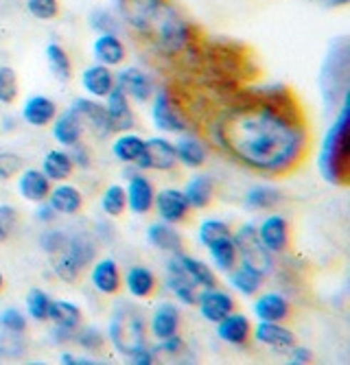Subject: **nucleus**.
<instances>
[{
    "label": "nucleus",
    "instance_id": "4468645a",
    "mask_svg": "<svg viewBox=\"0 0 350 365\" xmlns=\"http://www.w3.org/2000/svg\"><path fill=\"white\" fill-rule=\"evenodd\" d=\"M125 197H127V208L134 215H149L153 210V199H155L153 182L143 173L130 175L125 186Z\"/></svg>",
    "mask_w": 350,
    "mask_h": 365
},
{
    "label": "nucleus",
    "instance_id": "f704fd0d",
    "mask_svg": "<svg viewBox=\"0 0 350 365\" xmlns=\"http://www.w3.org/2000/svg\"><path fill=\"white\" fill-rule=\"evenodd\" d=\"M48 319L55 324V328L75 330V328L81 324L83 313H81V309H79L75 302H71V300H51Z\"/></svg>",
    "mask_w": 350,
    "mask_h": 365
},
{
    "label": "nucleus",
    "instance_id": "4c0bfd02",
    "mask_svg": "<svg viewBox=\"0 0 350 365\" xmlns=\"http://www.w3.org/2000/svg\"><path fill=\"white\" fill-rule=\"evenodd\" d=\"M61 254H66L79 269H86L88 264H92L94 258H97V245H94L92 237L77 235V237L68 239V245H66V250H63Z\"/></svg>",
    "mask_w": 350,
    "mask_h": 365
},
{
    "label": "nucleus",
    "instance_id": "5701e85b",
    "mask_svg": "<svg viewBox=\"0 0 350 365\" xmlns=\"http://www.w3.org/2000/svg\"><path fill=\"white\" fill-rule=\"evenodd\" d=\"M79 81H81V88L86 90V94L92 98H105L112 92V88L116 86V77H114L112 68H108L103 63H92L88 68H83Z\"/></svg>",
    "mask_w": 350,
    "mask_h": 365
},
{
    "label": "nucleus",
    "instance_id": "603ef678",
    "mask_svg": "<svg viewBox=\"0 0 350 365\" xmlns=\"http://www.w3.org/2000/svg\"><path fill=\"white\" fill-rule=\"evenodd\" d=\"M22 171V158L16 153H0V180H9Z\"/></svg>",
    "mask_w": 350,
    "mask_h": 365
},
{
    "label": "nucleus",
    "instance_id": "7c9ffc66",
    "mask_svg": "<svg viewBox=\"0 0 350 365\" xmlns=\"http://www.w3.org/2000/svg\"><path fill=\"white\" fill-rule=\"evenodd\" d=\"M186 202L190 206V210H204L210 206L212 195H215V184L210 175H193L186 186L182 188Z\"/></svg>",
    "mask_w": 350,
    "mask_h": 365
},
{
    "label": "nucleus",
    "instance_id": "4d7b16f0",
    "mask_svg": "<svg viewBox=\"0 0 350 365\" xmlns=\"http://www.w3.org/2000/svg\"><path fill=\"white\" fill-rule=\"evenodd\" d=\"M38 208H36V219L38 221H42V223H53L55 221V217H57V212L48 206V202H40V204H36Z\"/></svg>",
    "mask_w": 350,
    "mask_h": 365
},
{
    "label": "nucleus",
    "instance_id": "f257e3e1",
    "mask_svg": "<svg viewBox=\"0 0 350 365\" xmlns=\"http://www.w3.org/2000/svg\"><path fill=\"white\" fill-rule=\"evenodd\" d=\"M208 136L239 164L265 175L294 171L309 151V131L292 96L254 94L215 114Z\"/></svg>",
    "mask_w": 350,
    "mask_h": 365
},
{
    "label": "nucleus",
    "instance_id": "9b49d317",
    "mask_svg": "<svg viewBox=\"0 0 350 365\" xmlns=\"http://www.w3.org/2000/svg\"><path fill=\"white\" fill-rule=\"evenodd\" d=\"M116 86H120V90L130 98H134L136 103H149L155 92L151 75L138 68V66H127L125 71H120V75L116 77Z\"/></svg>",
    "mask_w": 350,
    "mask_h": 365
},
{
    "label": "nucleus",
    "instance_id": "a211bd4d",
    "mask_svg": "<svg viewBox=\"0 0 350 365\" xmlns=\"http://www.w3.org/2000/svg\"><path fill=\"white\" fill-rule=\"evenodd\" d=\"M57 112H59L57 103L53 101L51 96H46V94H31L24 101L22 110H20V116L31 127H48L55 120Z\"/></svg>",
    "mask_w": 350,
    "mask_h": 365
},
{
    "label": "nucleus",
    "instance_id": "4be33fe9",
    "mask_svg": "<svg viewBox=\"0 0 350 365\" xmlns=\"http://www.w3.org/2000/svg\"><path fill=\"white\" fill-rule=\"evenodd\" d=\"M217 337L228 346H245L252 337V322L245 313H230L217 322Z\"/></svg>",
    "mask_w": 350,
    "mask_h": 365
},
{
    "label": "nucleus",
    "instance_id": "a18cd8bd",
    "mask_svg": "<svg viewBox=\"0 0 350 365\" xmlns=\"http://www.w3.org/2000/svg\"><path fill=\"white\" fill-rule=\"evenodd\" d=\"M73 341L77 346H81L83 350L92 352V350H99L105 341V335L101 333V330L97 326H77L73 330Z\"/></svg>",
    "mask_w": 350,
    "mask_h": 365
},
{
    "label": "nucleus",
    "instance_id": "3c124183",
    "mask_svg": "<svg viewBox=\"0 0 350 365\" xmlns=\"http://www.w3.org/2000/svg\"><path fill=\"white\" fill-rule=\"evenodd\" d=\"M68 239H71L68 232H63V230H48V232H44V235H42L40 245H42V250H44L46 254L55 256V254H59V252L66 250Z\"/></svg>",
    "mask_w": 350,
    "mask_h": 365
},
{
    "label": "nucleus",
    "instance_id": "72a5a7b5",
    "mask_svg": "<svg viewBox=\"0 0 350 365\" xmlns=\"http://www.w3.org/2000/svg\"><path fill=\"white\" fill-rule=\"evenodd\" d=\"M75 171V164L71 160V153L63 149H51L46 151L42 160V173L51 182H66Z\"/></svg>",
    "mask_w": 350,
    "mask_h": 365
},
{
    "label": "nucleus",
    "instance_id": "c03bdc74",
    "mask_svg": "<svg viewBox=\"0 0 350 365\" xmlns=\"http://www.w3.org/2000/svg\"><path fill=\"white\" fill-rule=\"evenodd\" d=\"M26 326H29L26 313L20 311L18 307H7V309L0 311V330H3V333L24 335L26 333Z\"/></svg>",
    "mask_w": 350,
    "mask_h": 365
},
{
    "label": "nucleus",
    "instance_id": "bb28decb",
    "mask_svg": "<svg viewBox=\"0 0 350 365\" xmlns=\"http://www.w3.org/2000/svg\"><path fill=\"white\" fill-rule=\"evenodd\" d=\"M48 206L63 217H75L81 208H83V195L77 186L73 184H59L55 188H51L48 197H46Z\"/></svg>",
    "mask_w": 350,
    "mask_h": 365
},
{
    "label": "nucleus",
    "instance_id": "20e7f679",
    "mask_svg": "<svg viewBox=\"0 0 350 365\" xmlns=\"http://www.w3.org/2000/svg\"><path fill=\"white\" fill-rule=\"evenodd\" d=\"M108 339L114 346V350L125 356L145 348L147 322L143 317V311L132 302H118L108 324Z\"/></svg>",
    "mask_w": 350,
    "mask_h": 365
},
{
    "label": "nucleus",
    "instance_id": "cd10ccee",
    "mask_svg": "<svg viewBox=\"0 0 350 365\" xmlns=\"http://www.w3.org/2000/svg\"><path fill=\"white\" fill-rule=\"evenodd\" d=\"M147 241H149L151 247L167 252V254L184 252V243H182L180 232L173 227V223H167V221H160V219L153 221L147 227Z\"/></svg>",
    "mask_w": 350,
    "mask_h": 365
},
{
    "label": "nucleus",
    "instance_id": "c756f323",
    "mask_svg": "<svg viewBox=\"0 0 350 365\" xmlns=\"http://www.w3.org/2000/svg\"><path fill=\"white\" fill-rule=\"evenodd\" d=\"M123 282H125V291L132 297H136V300H145V297H149L158 284L155 274L149 267H145V264H134V267L127 269Z\"/></svg>",
    "mask_w": 350,
    "mask_h": 365
},
{
    "label": "nucleus",
    "instance_id": "0eeeda50",
    "mask_svg": "<svg viewBox=\"0 0 350 365\" xmlns=\"http://www.w3.org/2000/svg\"><path fill=\"white\" fill-rule=\"evenodd\" d=\"M151 120L158 131H165V134H186L188 131V120L182 108L175 103L173 94L167 88L155 90L151 96Z\"/></svg>",
    "mask_w": 350,
    "mask_h": 365
},
{
    "label": "nucleus",
    "instance_id": "6e6d98bb",
    "mask_svg": "<svg viewBox=\"0 0 350 365\" xmlns=\"http://www.w3.org/2000/svg\"><path fill=\"white\" fill-rule=\"evenodd\" d=\"M130 363H134V365H153L155 363V350L145 346V348L136 350L134 354H130Z\"/></svg>",
    "mask_w": 350,
    "mask_h": 365
},
{
    "label": "nucleus",
    "instance_id": "473e14b6",
    "mask_svg": "<svg viewBox=\"0 0 350 365\" xmlns=\"http://www.w3.org/2000/svg\"><path fill=\"white\" fill-rule=\"evenodd\" d=\"M177 264L184 269V274L193 280L200 289H210V287H217V276L215 272L208 267L206 262H202L200 258L190 256V254H184V252H177L173 254Z\"/></svg>",
    "mask_w": 350,
    "mask_h": 365
},
{
    "label": "nucleus",
    "instance_id": "aec40b11",
    "mask_svg": "<svg viewBox=\"0 0 350 365\" xmlns=\"http://www.w3.org/2000/svg\"><path fill=\"white\" fill-rule=\"evenodd\" d=\"M105 110L112 123L114 131H130L134 127V110L130 103V96H127L120 86H114L112 92L105 96Z\"/></svg>",
    "mask_w": 350,
    "mask_h": 365
},
{
    "label": "nucleus",
    "instance_id": "bf43d9fd",
    "mask_svg": "<svg viewBox=\"0 0 350 365\" xmlns=\"http://www.w3.org/2000/svg\"><path fill=\"white\" fill-rule=\"evenodd\" d=\"M3 287H5V276H3V272H0V291H3Z\"/></svg>",
    "mask_w": 350,
    "mask_h": 365
},
{
    "label": "nucleus",
    "instance_id": "58836bf2",
    "mask_svg": "<svg viewBox=\"0 0 350 365\" xmlns=\"http://www.w3.org/2000/svg\"><path fill=\"white\" fill-rule=\"evenodd\" d=\"M46 61H48V71L53 73V77L61 83L71 81L73 77V61H71V55L66 53L61 44L57 42H51L46 44Z\"/></svg>",
    "mask_w": 350,
    "mask_h": 365
},
{
    "label": "nucleus",
    "instance_id": "ea45409f",
    "mask_svg": "<svg viewBox=\"0 0 350 365\" xmlns=\"http://www.w3.org/2000/svg\"><path fill=\"white\" fill-rule=\"evenodd\" d=\"M143 147H145V140L136 134H120L116 136V140L112 143V153L114 158L120 162V164H134L138 160V155L143 153Z\"/></svg>",
    "mask_w": 350,
    "mask_h": 365
},
{
    "label": "nucleus",
    "instance_id": "dca6fc26",
    "mask_svg": "<svg viewBox=\"0 0 350 365\" xmlns=\"http://www.w3.org/2000/svg\"><path fill=\"white\" fill-rule=\"evenodd\" d=\"M257 232L269 254H282L289 245V223L282 215H267L261 225H257Z\"/></svg>",
    "mask_w": 350,
    "mask_h": 365
},
{
    "label": "nucleus",
    "instance_id": "5fc2aeb1",
    "mask_svg": "<svg viewBox=\"0 0 350 365\" xmlns=\"http://www.w3.org/2000/svg\"><path fill=\"white\" fill-rule=\"evenodd\" d=\"M289 350H292V354H289L292 365H307V363L313 361V352L309 348H304V346H292Z\"/></svg>",
    "mask_w": 350,
    "mask_h": 365
},
{
    "label": "nucleus",
    "instance_id": "a878e982",
    "mask_svg": "<svg viewBox=\"0 0 350 365\" xmlns=\"http://www.w3.org/2000/svg\"><path fill=\"white\" fill-rule=\"evenodd\" d=\"M92 55L97 59V63H103L108 68H116L127 57V48L123 40L118 38V33H101L97 40L92 42Z\"/></svg>",
    "mask_w": 350,
    "mask_h": 365
},
{
    "label": "nucleus",
    "instance_id": "ddd939ff",
    "mask_svg": "<svg viewBox=\"0 0 350 365\" xmlns=\"http://www.w3.org/2000/svg\"><path fill=\"white\" fill-rule=\"evenodd\" d=\"M169 293L175 297V300L184 307H195L197 302V293H200V287L190 280L184 269L177 264L175 256L171 254L169 262H167V280H165Z\"/></svg>",
    "mask_w": 350,
    "mask_h": 365
},
{
    "label": "nucleus",
    "instance_id": "9d476101",
    "mask_svg": "<svg viewBox=\"0 0 350 365\" xmlns=\"http://www.w3.org/2000/svg\"><path fill=\"white\" fill-rule=\"evenodd\" d=\"M53 125V138L59 147L63 149H71L75 145L81 143L83 138V131H86V125L79 116V112L71 106L68 110H63V112H57L55 120L51 123Z\"/></svg>",
    "mask_w": 350,
    "mask_h": 365
},
{
    "label": "nucleus",
    "instance_id": "6ab92c4d",
    "mask_svg": "<svg viewBox=\"0 0 350 365\" xmlns=\"http://www.w3.org/2000/svg\"><path fill=\"white\" fill-rule=\"evenodd\" d=\"M254 341H259L261 346L274 348V350H289L296 346V335L294 330L287 326H282L280 322H259L252 328Z\"/></svg>",
    "mask_w": 350,
    "mask_h": 365
},
{
    "label": "nucleus",
    "instance_id": "2eb2a0df",
    "mask_svg": "<svg viewBox=\"0 0 350 365\" xmlns=\"http://www.w3.org/2000/svg\"><path fill=\"white\" fill-rule=\"evenodd\" d=\"M73 108L79 112L83 125H88L97 136L105 138V136L114 134L110 116H108V110H105L103 103L97 101V98H92V96H79V98H75Z\"/></svg>",
    "mask_w": 350,
    "mask_h": 365
},
{
    "label": "nucleus",
    "instance_id": "13d9d810",
    "mask_svg": "<svg viewBox=\"0 0 350 365\" xmlns=\"http://www.w3.org/2000/svg\"><path fill=\"white\" fill-rule=\"evenodd\" d=\"M59 363L63 365H92L94 361L92 359H86V356H75V354H68V352H63Z\"/></svg>",
    "mask_w": 350,
    "mask_h": 365
},
{
    "label": "nucleus",
    "instance_id": "423d86ee",
    "mask_svg": "<svg viewBox=\"0 0 350 365\" xmlns=\"http://www.w3.org/2000/svg\"><path fill=\"white\" fill-rule=\"evenodd\" d=\"M232 241L237 245V252H239V258L241 262L249 264V267L259 269L263 276L269 274L274 269V254H269L265 250V245L261 243L259 239V232H257V225L252 221L243 223L235 235H232Z\"/></svg>",
    "mask_w": 350,
    "mask_h": 365
},
{
    "label": "nucleus",
    "instance_id": "f3484780",
    "mask_svg": "<svg viewBox=\"0 0 350 365\" xmlns=\"http://www.w3.org/2000/svg\"><path fill=\"white\" fill-rule=\"evenodd\" d=\"M90 282H92L94 291L101 295H116L123 287L118 262L110 256L94 260L92 269H90Z\"/></svg>",
    "mask_w": 350,
    "mask_h": 365
},
{
    "label": "nucleus",
    "instance_id": "c85d7f7f",
    "mask_svg": "<svg viewBox=\"0 0 350 365\" xmlns=\"http://www.w3.org/2000/svg\"><path fill=\"white\" fill-rule=\"evenodd\" d=\"M175 155L177 162L186 169H202L208 160V147L193 134H180V140L175 143Z\"/></svg>",
    "mask_w": 350,
    "mask_h": 365
},
{
    "label": "nucleus",
    "instance_id": "b1692460",
    "mask_svg": "<svg viewBox=\"0 0 350 365\" xmlns=\"http://www.w3.org/2000/svg\"><path fill=\"white\" fill-rule=\"evenodd\" d=\"M53 182L42 173V169H22L18 175V192L22 199L31 204H40L46 202V197L51 192Z\"/></svg>",
    "mask_w": 350,
    "mask_h": 365
},
{
    "label": "nucleus",
    "instance_id": "2f4dec72",
    "mask_svg": "<svg viewBox=\"0 0 350 365\" xmlns=\"http://www.w3.org/2000/svg\"><path fill=\"white\" fill-rule=\"evenodd\" d=\"M226 276H228L230 287H232L237 293L245 295V297L257 295V293L261 291L263 278H265L259 269L249 267V264H245V262H241V264L237 262V267H235L232 272H228Z\"/></svg>",
    "mask_w": 350,
    "mask_h": 365
},
{
    "label": "nucleus",
    "instance_id": "f8f14e48",
    "mask_svg": "<svg viewBox=\"0 0 350 365\" xmlns=\"http://www.w3.org/2000/svg\"><path fill=\"white\" fill-rule=\"evenodd\" d=\"M153 208L158 212V219L160 221H167V223H182L188 212H190V206L186 202V197L180 188H163L160 192H155V199H153Z\"/></svg>",
    "mask_w": 350,
    "mask_h": 365
},
{
    "label": "nucleus",
    "instance_id": "a19ab883",
    "mask_svg": "<svg viewBox=\"0 0 350 365\" xmlns=\"http://www.w3.org/2000/svg\"><path fill=\"white\" fill-rule=\"evenodd\" d=\"M224 237H232V230L230 225L224 221V219H215V217H208L200 223L197 227V241L200 245L208 247L210 243L224 239Z\"/></svg>",
    "mask_w": 350,
    "mask_h": 365
},
{
    "label": "nucleus",
    "instance_id": "7ed1b4c3",
    "mask_svg": "<svg viewBox=\"0 0 350 365\" xmlns=\"http://www.w3.org/2000/svg\"><path fill=\"white\" fill-rule=\"evenodd\" d=\"M348 94L341 96V108L333 125L329 127L326 136L320 147V160L317 167L326 182L346 186L350 175V145H348Z\"/></svg>",
    "mask_w": 350,
    "mask_h": 365
},
{
    "label": "nucleus",
    "instance_id": "c9c22d12",
    "mask_svg": "<svg viewBox=\"0 0 350 365\" xmlns=\"http://www.w3.org/2000/svg\"><path fill=\"white\" fill-rule=\"evenodd\" d=\"M208 254H210V260L212 264L219 269V272H232L237 267V262H239V252H237V245L232 241V237H224V239H219L215 243H210L208 247Z\"/></svg>",
    "mask_w": 350,
    "mask_h": 365
},
{
    "label": "nucleus",
    "instance_id": "79ce46f5",
    "mask_svg": "<svg viewBox=\"0 0 350 365\" xmlns=\"http://www.w3.org/2000/svg\"><path fill=\"white\" fill-rule=\"evenodd\" d=\"M26 317L36 322H48V309H51V295L42 289H31L24 297Z\"/></svg>",
    "mask_w": 350,
    "mask_h": 365
},
{
    "label": "nucleus",
    "instance_id": "1a4fd4ad",
    "mask_svg": "<svg viewBox=\"0 0 350 365\" xmlns=\"http://www.w3.org/2000/svg\"><path fill=\"white\" fill-rule=\"evenodd\" d=\"M195 307L200 309V315L208 324H217L219 319H224L226 315H230L235 311V297L217 287L200 289Z\"/></svg>",
    "mask_w": 350,
    "mask_h": 365
},
{
    "label": "nucleus",
    "instance_id": "393cba45",
    "mask_svg": "<svg viewBox=\"0 0 350 365\" xmlns=\"http://www.w3.org/2000/svg\"><path fill=\"white\" fill-rule=\"evenodd\" d=\"M254 315L259 322H284L292 313L289 300L278 291H267L257 297V302L252 307Z\"/></svg>",
    "mask_w": 350,
    "mask_h": 365
},
{
    "label": "nucleus",
    "instance_id": "e433bc0d",
    "mask_svg": "<svg viewBox=\"0 0 350 365\" xmlns=\"http://www.w3.org/2000/svg\"><path fill=\"white\" fill-rule=\"evenodd\" d=\"M280 190L276 186H269V184H257L252 186L245 197H243V204L249 208V210H259V212H265V210H272L280 204Z\"/></svg>",
    "mask_w": 350,
    "mask_h": 365
},
{
    "label": "nucleus",
    "instance_id": "f03ea898",
    "mask_svg": "<svg viewBox=\"0 0 350 365\" xmlns=\"http://www.w3.org/2000/svg\"><path fill=\"white\" fill-rule=\"evenodd\" d=\"M125 22L165 57H180L193 48L190 26L169 0H120Z\"/></svg>",
    "mask_w": 350,
    "mask_h": 365
},
{
    "label": "nucleus",
    "instance_id": "412c9836",
    "mask_svg": "<svg viewBox=\"0 0 350 365\" xmlns=\"http://www.w3.org/2000/svg\"><path fill=\"white\" fill-rule=\"evenodd\" d=\"M149 330L155 341H165L173 335H177L180 330V309L171 302H160L151 317H149Z\"/></svg>",
    "mask_w": 350,
    "mask_h": 365
},
{
    "label": "nucleus",
    "instance_id": "49530a36",
    "mask_svg": "<svg viewBox=\"0 0 350 365\" xmlns=\"http://www.w3.org/2000/svg\"><path fill=\"white\" fill-rule=\"evenodd\" d=\"M20 92L18 75L11 66H0V103L11 106Z\"/></svg>",
    "mask_w": 350,
    "mask_h": 365
},
{
    "label": "nucleus",
    "instance_id": "8fccbe9b",
    "mask_svg": "<svg viewBox=\"0 0 350 365\" xmlns=\"http://www.w3.org/2000/svg\"><path fill=\"white\" fill-rule=\"evenodd\" d=\"M18 210L11 204H0V243H5L14 237L18 227Z\"/></svg>",
    "mask_w": 350,
    "mask_h": 365
},
{
    "label": "nucleus",
    "instance_id": "864d4df0",
    "mask_svg": "<svg viewBox=\"0 0 350 365\" xmlns=\"http://www.w3.org/2000/svg\"><path fill=\"white\" fill-rule=\"evenodd\" d=\"M71 160H73L75 167H79V169H88L90 167V153H88V149L81 143L71 147Z\"/></svg>",
    "mask_w": 350,
    "mask_h": 365
},
{
    "label": "nucleus",
    "instance_id": "39448f33",
    "mask_svg": "<svg viewBox=\"0 0 350 365\" xmlns=\"http://www.w3.org/2000/svg\"><path fill=\"white\" fill-rule=\"evenodd\" d=\"M348 44L346 40H339L331 46V53L324 61L322 68V90L326 101L333 103L344 94H348Z\"/></svg>",
    "mask_w": 350,
    "mask_h": 365
},
{
    "label": "nucleus",
    "instance_id": "37998d69",
    "mask_svg": "<svg viewBox=\"0 0 350 365\" xmlns=\"http://www.w3.org/2000/svg\"><path fill=\"white\" fill-rule=\"evenodd\" d=\"M101 210L108 217H120L127 210V197H125V186L120 184H110L103 195H101Z\"/></svg>",
    "mask_w": 350,
    "mask_h": 365
},
{
    "label": "nucleus",
    "instance_id": "de8ad7c7",
    "mask_svg": "<svg viewBox=\"0 0 350 365\" xmlns=\"http://www.w3.org/2000/svg\"><path fill=\"white\" fill-rule=\"evenodd\" d=\"M90 29H94L101 36V33H118L120 22L110 9H92L88 16Z\"/></svg>",
    "mask_w": 350,
    "mask_h": 365
},
{
    "label": "nucleus",
    "instance_id": "09e8293b",
    "mask_svg": "<svg viewBox=\"0 0 350 365\" xmlns=\"http://www.w3.org/2000/svg\"><path fill=\"white\" fill-rule=\"evenodd\" d=\"M26 11L36 20L48 22L59 16V3L57 0H26Z\"/></svg>",
    "mask_w": 350,
    "mask_h": 365
},
{
    "label": "nucleus",
    "instance_id": "6e6552de",
    "mask_svg": "<svg viewBox=\"0 0 350 365\" xmlns=\"http://www.w3.org/2000/svg\"><path fill=\"white\" fill-rule=\"evenodd\" d=\"M134 164L138 171H173L177 167L175 145L163 136L147 138L143 153Z\"/></svg>",
    "mask_w": 350,
    "mask_h": 365
}]
</instances>
